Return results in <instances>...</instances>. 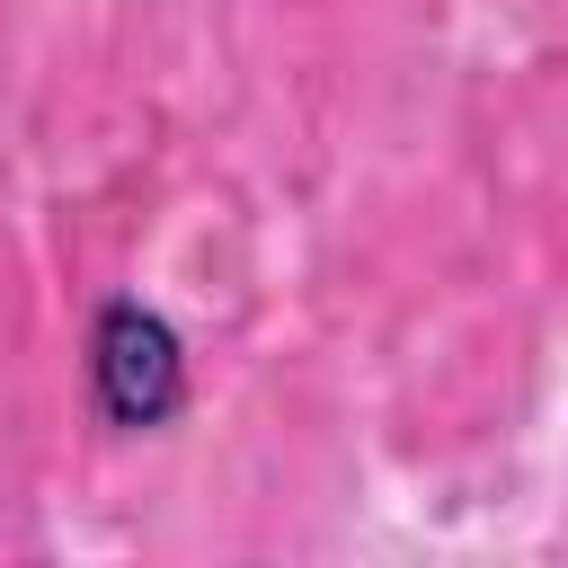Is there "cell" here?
<instances>
[{
    "instance_id": "1",
    "label": "cell",
    "mask_w": 568,
    "mask_h": 568,
    "mask_svg": "<svg viewBox=\"0 0 568 568\" xmlns=\"http://www.w3.org/2000/svg\"><path fill=\"white\" fill-rule=\"evenodd\" d=\"M178 382H186V364H178V337L151 320V311H106V328H98V399L124 417V426H160L169 408H178Z\"/></svg>"
}]
</instances>
